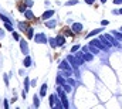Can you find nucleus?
<instances>
[{
	"label": "nucleus",
	"instance_id": "nucleus-1",
	"mask_svg": "<svg viewBox=\"0 0 122 109\" xmlns=\"http://www.w3.org/2000/svg\"><path fill=\"white\" fill-rule=\"evenodd\" d=\"M81 24H74V30H75V31H81Z\"/></svg>",
	"mask_w": 122,
	"mask_h": 109
},
{
	"label": "nucleus",
	"instance_id": "nucleus-5",
	"mask_svg": "<svg viewBox=\"0 0 122 109\" xmlns=\"http://www.w3.org/2000/svg\"><path fill=\"white\" fill-rule=\"evenodd\" d=\"M121 13H122V10H121Z\"/></svg>",
	"mask_w": 122,
	"mask_h": 109
},
{
	"label": "nucleus",
	"instance_id": "nucleus-3",
	"mask_svg": "<svg viewBox=\"0 0 122 109\" xmlns=\"http://www.w3.org/2000/svg\"><path fill=\"white\" fill-rule=\"evenodd\" d=\"M87 1H88V3H92V1H94V0H87Z\"/></svg>",
	"mask_w": 122,
	"mask_h": 109
},
{
	"label": "nucleus",
	"instance_id": "nucleus-4",
	"mask_svg": "<svg viewBox=\"0 0 122 109\" xmlns=\"http://www.w3.org/2000/svg\"><path fill=\"white\" fill-rule=\"evenodd\" d=\"M101 1H105V0H101Z\"/></svg>",
	"mask_w": 122,
	"mask_h": 109
},
{
	"label": "nucleus",
	"instance_id": "nucleus-2",
	"mask_svg": "<svg viewBox=\"0 0 122 109\" xmlns=\"http://www.w3.org/2000/svg\"><path fill=\"white\" fill-rule=\"evenodd\" d=\"M30 64H31V59H30V58H26V61H24V65H26V67H29Z\"/></svg>",
	"mask_w": 122,
	"mask_h": 109
}]
</instances>
